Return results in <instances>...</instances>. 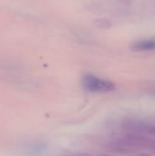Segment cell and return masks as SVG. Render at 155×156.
Instances as JSON below:
<instances>
[{"instance_id":"obj_5","label":"cell","mask_w":155,"mask_h":156,"mask_svg":"<svg viewBox=\"0 0 155 156\" xmlns=\"http://www.w3.org/2000/svg\"><path fill=\"white\" fill-rule=\"evenodd\" d=\"M151 93H152V94H153V95H155V88L151 90Z\"/></svg>"},{"instance_id":"obj_2","label":"cell","mask_w":155,"mask_h":156,"mask_svg":"<svg viewBox=\"0 0 155 156\" xmlns=\"http://www.w3.org/2000/svg\"><path fill=\"white\" fill-rule=\"evenodd\" d=\"M132 48L135 51H154L155 40L148 39L137 41L132 45Z\"/></svg>"},{"instance_id":"obj_3","label":"cell","mask_w":155,"mask_h":156,"mask_svg":"<svg viewBox=\"0 0 155 156\" xmlns=\"http://www.w3.org/2000/svg\"><path fill=\"white\" fill-rule=\"evenodd\" d=\"M95 24L100 28H109L111 27V22L108 18H104V17L96 19Z\"/></svg>"},{"instance_id":"obj_4","label":"cell","mask_w":155,"mask_h":156,"mask_svg":"<svg viewBox=\"0 0 155 156\" xmlns=\"http://www.w3.org/2000/svg\"><path fill=\"white\" fill-rule=\"evenodd\" d=\"M118 1L122 3V4H124V5H131L133 0H118Z\"/></svg>"},{"instance_id":"obj_1","label":"cell","mask_w":155,"mask_h":156,"mask_svg":"<svg viewBox=\"0 0 155 156\" xmlns=\"http://www.w3.org/2000/svg\"><path fill=\"white\" fill-rule=\"evenodd\" d=\"M84 89L91 92H110L115 90V84L93 75H86L82 79Z\"/></svg>"}]
</instances>
